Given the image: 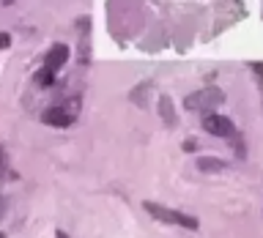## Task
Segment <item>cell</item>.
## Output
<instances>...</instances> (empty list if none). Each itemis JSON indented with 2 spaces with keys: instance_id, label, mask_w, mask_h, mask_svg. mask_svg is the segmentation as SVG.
<instances>
[{
  "instance_id": "1",
  "label": "cell",
  "mask_w": 263,
  "mask_h": 238,
  "mask_svg": "<svg viewBox=\"0 0 263 238\" xmlns=\"http://www.w3.org/2000/svg\"><path fill=\"white\" fill-rule=\"evenodd\" d=\"M145 211L151 213L154 219H159V222H167V225H176V227H186V230H197L200 225H197V219L195 216H189V213H181V211H173L167 208V205H159V203H151V200H145Z\"/></svg>"
},
{
  "instance_id": "2",
  "label": "cell",
  "mask_w": 263,
  "mask_h": 238,
  "mask_svg": "<svg viewBox=\"0 0 263 238\" xmlns=\"http://www.w3.org/2000/svg\"><path fill=\"white\" fill-rule=\"evenodd\" d=\"M203 129L214 137H230L233 134V121L225 118V115H217V112H209L203 118Z\"/></svg>"
},
{
  "instance_id": "3",
  "label": "cell",
  "mask_w": 263,
  "mask_h": 238,
  "mask_svg": "<svg viewBox=\"0 0 263 238\" xmlns=\"http://www.w3.org/2000/svg\"><path fill=\"white\" fill-rule=\"evenodd\" d=\"M222 98H225V96H222L219 90L209 88V90H200V93L189 96V98H186V107H189V110H205V112H209L211 107H217V104L222 102Z\"/></svg>"
},
{
  "instance_id": "4",
  "label": "cell",
  "mask_w": 263,
  "mask_h": 238,
  "mask_svg": "<svg viewBox=\"0 0 263 238\" xmlns=\"http://www.w3.org/2000/svg\"><path fill=\"white\" fill-rule=\"evenodd\" d=\"M41 118H44V123H49V126H71V123H74V110L52 107V110H47Z\"/></svg>"
},
{
  "instance_id": "5",
  "label": "cell",
  "mask_w": 263,
  "mask_h": 238,
  "mask_svg": "<svg viewBox=\"0 0 263 238\" xmlns=\"http://www.w3.org/2000/svg\"><path fill=\"white\" fill-rule=\"evenodd\" d=\"M66 57H69V49H66L63 44H55L52 49H49V52H47V61H44V69L47 71H58V69H61V66L66 63Z\"/></svg>"
},
{
  "instance_id": "6",
  "label": "cell",
  "mask_w": 263,
  "mask_h": 238,
  "mask_svg": "<svg viewBox=\"0 0 263 238\" xmlns=\"http://www.w3.org/2000/svg\"><path fill=\"white\" fill-rule=\"evenodd\" d=\"M197 167L205 170V172H219V170H225V164L217 162V159H211V156H209V159H200V162H197Z\"/></svg>"
},
{
  "instance_id": "7",
  "label": "cell",
  "mask_w": 263,
  "mask_h": 238,
  "mask_svg": "<svg viewBox=\"0 0 263 238\" xmlns=\"http://www.w3.org/2000/svg\"><path fill=\"white\" fill-rule=\"evenodd\" d=\"M52 80H55V74H52V71H47V69H41V71H39V77H36L39 85H52Z\"/></svg>"
},
{
  "instance_id": "8",
  "label": "cell",
  "mask_w": 263,
  "mask_h": 238,
  "mask_svg": "<svg viewBox=\"0 0 263 238\" xmlns=\"http://www.w3.org/2000/svg\"><path fill=\"white\" fill-rule=\"evenodd\" d=\"M8 44H11V38H8L6 33H0V49H3V47H8Z\"/></svg>"
},
{
  "instance_id": "9",
  "label": "cell",
  "mask_w": 263,
  "mask_h": 238,
  "mask_svg": "<svg viewBox=\"0 0 263 238\" xmlns=\"http://www.w3.org/2000/svg\"><path fill=\"white\" fill-rule=\"evenodd\" d=\"M252 69H255V71H258V77L263 80V63H252Z\"/></svg>"
},
{
  "instance_id": "10",
  "label": "cell",
  "mask_w": 263,
  "mask_h": 238,
  "mask_svg": "<svg viewBox=\"0 0 263 238\" xmlns=\"http://www.w3.org/2000/svg\"><path fill=\"white\" fill-rule=\"evenodd\" d=\"M3 167H6V153H3V148H0V172H3Z\"/></svg>"
},
{
  "instance_id": "11",
  "label": "cell",
  "mask_w": 263,
  "mask_h": 238,
  "mask_svg": "<svg viewBox=\"0 0 263 238\" xmlns=\"http://www.w3.org/2000/svg\"><path fill=\"white\" fill-rule=\"evenodd\" d=\"M6 216V203H3V197H0V219Z\"/></svg>"
},
{
  "instance_id": "12",
  "label": "cell",
  "mask_w": 263,
  "mask_h": 238,
  "mask_svg": "<svg viewBox=\"0 0 263 238\" xmlns=\"http://www.w3.org/2000/svg\"><path fill=\"white\" fill-rule=\"evenodd\" d=\"M55 238H69V235H66L63 230H58V233H55Z\"/></svg>"
},
{
  "instance_id": "13",
  "label": "cell",
  "mask_w": 263,
  "mask_h": 238,
  "mask_svg": "<svg viewBox=\"0 0 263 238\" xmlns=\"http://www.w3.org/2000/svg\"><path fill=\"white\" fill-rule=\"evenodd\" d=\"M0 3H11V0H0Z\"/></svg>"
}]
</instances>
